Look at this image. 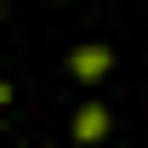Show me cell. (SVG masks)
I'll use <instances>...</instances> for the list:
<instances>
[{
  "instance_id": "cell-2",
  "label": "cell",
  "mask_w": 148,
  "mask_h": 148,
  "mask_svg": "<svg viewBox=\"0 0 148 148\" xmlns=\"http://www.w3.org/2000/svg\"><path fill=\"white\" fill-rule=\"evenodd\" d=\"M103 137H108V108H80L74 114V143H103Z\"/></svg>"
},
{
  "instance_id": "cell-3",
  "label": "cell",
  "mask_w": 148,
  "mask_h": 148,
  "mask_svg": "<svg viewBox=\"0 0 148 148\" xmlns=\"http://www.w3.org/2000/svg\"><path fill=\"white\" fill-rule=\"evenodd\" d=\"M6 103H12V91H6V80H0V108H6Z\"/></svg>"
},
{
  "instance_id": "cell-1",
  "label": "cell",
  "mask_w": 148,
  "mask_h": 148,
  "mask_svg": "<svg viewBox=\"0 0 148 148\" xmlns=\"http://www.w3.org/2000/svg\"><path fill=\"white\" fill-rule=\"evenodd\" d=\"M108 63H114L108 46H80V51L69 57V69L80 74V80H103V74H108Z\"/></svg>"
}]
</instances>
